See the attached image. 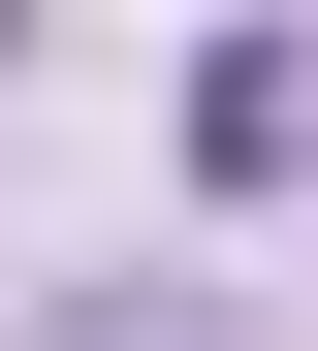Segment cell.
<instances>
[{
  "label": "cell",
  "instance_id": "6da1fadb",
  "mask_svg": "<svg viewBox=\"0 0 318 351\" xmlns=\"http://www.w3.org/2000/svg\"><path fill=\"white\" fill-rule=\"evenodd\" d=\"M287 128H318V64H287V32H223V64H191V160H223V192H287Z\"/></svg>",
  "mask_w": 318,
  "mask_h": 351
},
{
  "label": "cell",
  "instance_id": "7a4b0ae2",
  "mask_svg": "<svg viewBox=\"0 0 318 351\" xmlns=\"http://www.w3.org/2000/svg\"><path fill=\"white\" fill-rule=\"evenodd\" d=\"M64 351H254V319H223V287H96Z\"/></svg>",
  "mask_w": 318,
  "mask_h": 351
}]
</instances>
